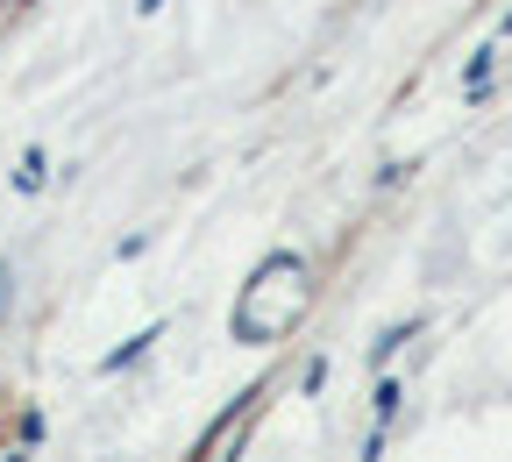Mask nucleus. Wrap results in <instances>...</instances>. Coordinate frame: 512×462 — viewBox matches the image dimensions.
Here are the masks:
<instances>
[{
	"instance_id": "obj_1",
	"label": "nucleus",
	"mask_w": 512,
	"mask_h": 462,
	"mask_svg": "<svg viewBox=\"0 0 512 462\" xmlns=\"http://www.w3.org/2000/svg\"><path fill=\"white\" fill-rule=\"evenodd\" d=\"M299 313H306V263L299 256H271L235 299V335L242 342H278V335H292Z\"/></svg>"
}]
</instances>
